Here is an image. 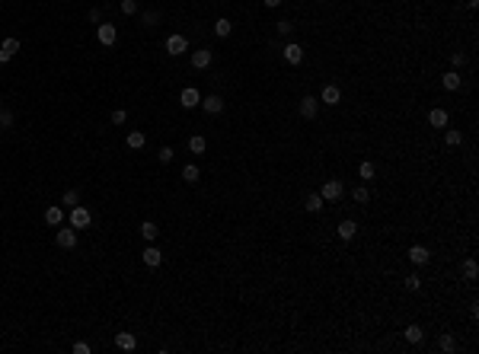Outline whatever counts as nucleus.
Returning a JSON list of instances; mask_svg holds the SVG:
<instances>
[{"mask_svg": "<svg viewBox=\"0 0 479 354\" xmlns=\"http://www.w3.org/2000/svg\"><path fill=\"white\" fill-rule=\"evenodd\" d=\"M90 221H93V217H90L87 207H80V204L70 207V227H74V230H87V227H90Z\"/></svg>", "mask_w": 479, "mask_h": 354, "instance_id": "1", "label": "nucleus"}, {"mask_svg": "<svg viewBox=\"0 0 479 354\" xmlns=\"http://www.w3.org/2000/svg\"><path fill=\"white\" fill-rule=\"evenodd\" d=\"M319 195H323V201H339V198L345 195V185H342L339 179H329L323 188H319Z\"/></svg>", "mask_w": 479, "mask_h": 354, "instance_id": "2", "label": "nucleus"}, {"mask_svg": "<svg viewBox=\"0 0 479 354\" xmlns=\"http://www.w3.org/2000/svg\"><path fill=\"white\" fill-rule=\"evenodd\" d=\"M166 51H169V54L189 51V39H185V35H169V39H166Z\"/></svg>", "mask_w": 479, "mask_h": 354, "instance_id": "3", "label": "nucleus"}, {"mask_svg": "<svg viewBox=\"0 0 479 354\" xmlns=\"http://www.w3.org/2000/svg\"><path fill=\"white\" fill-rule=\"evenodd\" d=\"M198 102H202V93H198V89H192V87H185L182 96H179V106H182V109H195Z\"/></svg>", "mask_w": 479, "mask_h": 354, "instance_id": "4", "label": "nucleus"}, {"mask_svg": "<svg viewBox=\"0 0 479 354\" xmlns=\"http://www.w3.org/2000/svg\"><path fill=\"white\" fill-rule=\"evenodd\" d=\"M281 54H284V61H288V64H300V61H304V48L294 45V42H291V45H284Z\"/></svg>", "mask_w": 479, "mask_h": 354, "instance_id": "5", "label": "nucleus"}, {"mask_svg": "<svg viewBox=\"0 0 479 354\" xmlns=\"http://www.w3.org/2000/svg\"><path fill=\"white\" fill-rule=\"evenodd\" d=\"M96 39H99L102 45H115V39H118V32H115V26H109V22H102V26L96 29Z\"/></svg>", "mask_w": 479, "mask_h": 354, "instance_id": "6", "label": "nucleus"}, {"mask_svg": "<svg viewBox=\"0 0 479 354\" xmlns=\"http://www.w3.org/2000/svg\"><path fill=\"white\" fill-rule=\"evenodd\" d=\"M198 106H205V112H208V115H221L224 112V99H221V96H205Z\"/></svg>", "mask_w": 479, "mask_h": 354, "instance_id": "7", "label": "nucleus"}, {"mask_svg": "<svg viewBox=\"0 0 479 354\" xmlns=\"http://www.w3.org/2000/svg\"><path fill=\"white\" fill-rule=\"evenodd\" d=\"M300 115H304V118H317V109H319V99H313V96H304V99H300Z\"/></svg>", "mask_w": 479, "mask_h": 354, "instance_id": "8", "label": "nucleus"}, {"mask_svg": "<svg viewBox=\"0 0 479 354\" xmlns=\"http://www.w3.org/2000/svg\"><path fill=\"white\" fill-rule=\"evenodd\" d=\"M16 51H20V39H7L3 45H0V64H7Z\"/></svg>", "mask_w": 479, "mask_h": 354, "instance_id": "9", "label": "nucleus"}, {"mask_svg": "<svg viewBox=\"0 0 479 354\" xmlns=\"http://www.w3.org/2000/svg\"><path fill=\"white\" fill-rule=\"evenodd\" d=\"M58 246L61 249H74L77 246V230L70 227V230H58Z\"/></svg>", "mask_w": 479, "mask_h": 354, "instance_id": "10", "label": "nucleus"}, {"mask_svg": "<svg viewBox=\"0 0 479 354\" xmlns=\"http://www.w3.org/2000/svg\"><path fill=\"white\" fill-rule=\"evenodd\" d=\"M115 345L122 348V351H135V348H137V338H135L131 332H118V335H115Z\"/></svg>", "mask_w": 479, "mask_h": 354, "instance_id": "11", "label": "nucleus"}, {"mask_svg": "<svg viewBox=\"0 0 479 354\" xmlns=\"http://www.w3.org/2000/svg\"><path fill=\"white\" fill-rule=\"evenodd\" d=\"M336 233H339V240H355L358 223H355V221H342V223L336 227Z\"/></svg>", "mask_w": 479, "mask_h": 354, "instance_id": "12", "label": "nucleus"}, {"mask_svg": "<svg viewBox=\"0 0 479 354\" xmlns=\"http://www.w3.org/2000/svg\"><path fill=\"white\" fill-rule=\"evenodd\" d=\"M208 64H211V51H208V48H202V51H192V67H195V70H205Z\"/></svg>", "mask_w": 479, "mask_h": 354, "instance_id": "13", "label": "nucleus"}, {"mask_svg": "<svg viewBox=\"0 0 479 354\" xmlns=\"http://www.w3.org/2000/svg\"><path fill=\"white\" fill-rule=\"evenodd\" d=\"M428 125L432 128H447V112L444 109H432V112H428Z\"/></svg>", "mask_w": 479, "mask_h": 354, "instance_id": "14", "label": "nucleus"}, {"mask_svg": "<svg viewBox=\"0 0 479 354\" xmlns=\"http://www.w3.org/2000/svg\"><path fill=\"white\" fill-rule=\"evenodd\" d=\"M428 259H432V255H428L425 246H412V249H409V262H415V265H425Z\"/></svg>", "mask_w": 479, "mask_h": 354, "instance_id": "15", "label": "nucleus"}, {"mask_svg": "<svg viewBox=\"0 0 479 354\" xmlns=\"http://www.w3.org/2000/svg\"><path fill=\"white\" fill-rule=\"evenodd\" d=\"M406 341H409V345H418V341L425 338V332H422V326H415V322H412V326H406Z\"/></svg>", "mask_w": 479, "mask_h": 354, "instance_id": "16", "label": "nucleus"}, {"mask_svg": "<svg viewBox=\"0 0 479 354\" xmlns=\"http://www.w3.org/2000/svg\"><path fill=\"white\" fill-rule=\"evenodd\" d=\"M61 221H64L61 207H48V211H45V223H48V227H61Z\"/></svg>", "mask_w": 479, "mask_h": 354, "instance_id": "17", "label": "nucleus"}, {"mask_svg": "<svg viewBox=\"0 0 479 354\" xmlns=\"http://www.w3.org/2000/svg\"><path fill=\"white\" fill-rule=\"evenodd\" d=\"M319 99H323L326 106H336V102L342 99V93H339V87H332V83H329V87H323V96H319Z\"/></svg>", "mask_w": 479, "mask_h": 354, "instance_id": "18", "label": "nucleus"}, {"mask_svg": "<svg viewBox=\"0 0 479 354\" xmlns=\"http://www.w3.org/2000/svg\"><path fill=\"white\" fill-rule=\"evenodd\" d=\"M163 262V255H160V249H154V246H147L144 249V265H150V268H157Z\"/></svg>", "mask_w": 479, "mask_h": 354, "instance_id": "19", "label": "nucleus"}, {"mask_svg": "<svg viewBox=\"0 0 479 354\" xmlns=\"http://www.w3.org/2000/svg\"><path fill=\"white\" fill-rule=\"evenodd\" d=\"M141 236H144V240H147V243H154L157 236H160V230H157V223H154V221L141 223Z\"/></svg>", "mask_w": 479, "mask_h": 354, "instance_id": "20", "label": "nucleus"}, {"mask_svg": "<svg viewBox=\"0 0 479 354\" xmlns=\"http://www.w3.org/2000/svg\"><path fill=\"white\" fill-rule=\"evenodd\" d=\"M323 195H307V211H310V214H317V211H323Z\"/></svg>", "mask_w": 479, "mask_h": 354, "instance_id": "21", "label": "nucleus"}, {"mask_svg": "<svg viewBox=\"0 0 479 354\" xmlns=\"http://www.w3.org/2000/svg\"><path fill=\"white\" fill-rule=\"evenodd\" d=\"M144 140H147V137H144V131H128V147L131 150H141Z\"/></svg>", "mask_w": 479, "mask_h": 354, "instance_id": "22", "label": "nucleus"}, {"mask_svg": "<svg viewBox=\"0 0 479 354\" xmlns=\"http://www.w3.org/2000/svg\"><path fill=\"white\" fill-rule=\"evenodd\" d=\"M444 144H447V147H460V144H463V134H460L457 128H451V131L444 134Z\"/></svg>", "mask_w": 479, "mask_h": 354, "instance_id": "23", "label": "nucleus"}, {"mask_svg": "<svg viewBox=\"0 0 479 354\" xmlns=\"http://www.w3.org/2000/svg\"><path fill=\"white\" fill-rule=\"evenodd\" d=\"M230 32H233V26H230V20H217V22H214V35H221V39H227Z\"/></svg>", "mask_w": 479, "mask_h": 354, "instance_id": "24", "label": "nucleus"}, {"mask_svg": "<svg viewBox=\"0 0 479 354\" xmlns=\"http://www.w3.org/2000/svg\"><path fill=\"white\" fill-rule=\"evenodd\" d=\"M476 274H479V265H476L473 259H466V262H463V278H466V281H476Z\"/></svg>", "mask_w": 479, "mask_h": 354, "instance_id": "25", "label": "nucleus"}, {"mask_svg": "<svg viewBox=\"0 0 479 354\" xmlns=\"http://www.w3.org/2000/svg\"><path fill=\"white\" fill-rule=\"evenodd\" d=\"M441 83H444V89H460V74H457V70H451V74H444V80H441Z\"/></svg>", "mask_w": 479, "mask_h": 354, "instance_id": "26", "label": "nucleus"}, {"mask_svg": "<svg viewBox=\"0 0 479 354\" xmlns=\"http://www.w3.org/2000/svg\"><path fill=\"white\" fill-rule=\"evenodd\" d=\"M198 176H202V173H198L195 163H189V166L182 169V179H185V182H198Z\"/></svg>", "mask_w": 479, "mask_h": 354, "instance_id": "27", "label": "nucleus"}, {"mask_svg": "<svg viewBox=\"0 0 479 354\" xmlns=\"http://www.w3.org/2000/svg\"><path fill=\"white\" fill-rule=\"evenodd\" d=\"M438 345H441V351H444V354H451V351H457V341H454V338H451V335H441V341H438Z\"/></svg>", "mask_w": 479, "mask_h": 354, "instance_id": "28", "label": "nucleus"}, {"mask_svg": "<svg viewBox=\"0 0 479 354\" xmlns=\"http://www.w3.org/2000/svg\"><path fill=\"white\" fill-rule=\"evenodd\" d=\"M189 150H192V154H205V137H202V134H195V137L189 140Z\"/></svg>", "mask_w": 479, "mask_h": 354, "instance_id": "29", "label": "nucleus"}, {"mask_svg": "<svg viewBox=\"0 0 479 354\" xmlns=\"http://www.w3.org/2000/svg\"><path fill=\"white\" fill-rule=\"evenodd\" d=\"M367 201H371V192L358 185V188H355V204H367Z\"/></svg>", "mask_w": 479, "mask_h": 354, "instance_id": "30", "label": "nucleus"}, {"mask_svg": "<svg viewBox=\"0 0 479 354\" xmlns=\"http://www.w3.org/2000/svg\"><path fill=\"white\" fill-rule=\"evenodd\" d=\"M64 204H68V207H77V204H80V195H77L74 188H70V192H64Z\"/></svg>", "mask_w": 479, "mask_h": 354, "instance_id": "31", "label": "nucleus"}, {"mask_svg": "<svg viewBox=\"0 0 479 354\" xmlns=\"http://www.w3.org/2000/svg\"><path fill=\"white\" fill-rule=\"evenodd\" d=\"M0 128H13V112L0 109Z\"/></svg>", "mask_w": 479, "mask_h": 354, "instance_id": "32", "label": "nucleus"}, {"mask_svg": "<svg viewBox=\"0 0 479 354\" xmlns=\"http://www.w3.org/2000/svg\"><path fill=\"white\" fill-rule=\"evenodd\" d=\"M157 156H160V163H169L176 156V150L173 147H160V150H157Z\"/></svg>", "mask_w": 479, "mask_h": 354, "instance_id": "33", "label": "nucleus"}, {"mask_svg": "<svg viewBox=\"0 0 479 354\" xmlns=\"http://www.w3.org/2000/svg\"><path fill=\"white\" fill-rule=\"evenodd\" d=\"M118 7H122V13H125V16L137 13V3H135V0H122V3H118Z\"/></svg>", "mask_w": 479, "mask_h": 354, "instance_id": "34", "label": "nucleus"}, {"mask_svg": "<svg viewBox=\"0 0 479 354\" xmlns=\"http://www.w3.org/2000/svg\"><path fill=\"white\" fill-rule=\"evenodd\" d=\"M125 121H128V112H125V109H115V112H112V125H125Z\"/></svg>", "mask_w": 479, "mask_h": 354, "instance_id": "35", "label": "nucleus"}, {"mask_svg": "<svg viewBox=\"0 0 479 354\" xmlns=\"http://www.w3.org/2000/svg\"><path fill=\"white\" fill-rule=\"evenodd\" d=\"M358 173H361V179H374V163H361Z\"/></svg>", "mask_w": 479, "mask_h": 354, "instance_id": "36", "label": "nucleus"}, {"mask_svg": "<svg viewBox=\"0 0 479 354\" xmlns=\"http://www.w3.org/2000/svg\"><path fill=\"white\" fill-rule=\"evenodd\" d=\"M406 288H409V290H418V288H422V278H418V274H409V278H406Z\"/></svg>", "mask_w": 479, "mask_h": 354, "instance_id": "37", "label": "nucleus"}, {"mask_svg": "<svg viewBox=\"0 0 479 354\" xmlns=\"http://www.w3.org/2000/svg\"><path fill=\"white\" fill-rule=\"evenodd\" d=\"M141 20H144V26H157V22H160V16L147 10V13H141Z\"/></svg>", "mask_w": 479, "mask_h": 354, "instance_id": "38", "label": "nucleus"}, {"mask_svg": "<svg viewBox=\"0 0 479 354\" xmlns=\"http://www.w3.org/2000/svg\"><path fill=\"white\" fill-rule=\"evenodd\" d=\"M74 351H77V354H90V351H93V348H90L87 341H77V345H74Z\"/></svg>", "mask_w": 479, "mask_h": 354, "instance_id": "39", "label": "nucleus"}, {"mask_svg": "<svg viewBox=\"0 0 479 354\" xmlns=\"http://www.w3.org/2000/svg\"><path fill=\"white\" fill-rule=\"evenodd\" d=\"M278 35H291V22H288V20L278 22Z\"/></svg>", "mask_w": 479, "mask_h": 354, "instance_id": "40", "label": "nucleus"}, {"mask_svg": "<svg viewBox=\"0 0 479 354\" xmlns=\"http://www.w3.org/2000/svg\"><path fill=\"white\" fill-rule=\"evenodd\" d=\"M451 61H454V67H463V61H466V54H463V51H457V54H451Z\"/></svg>", "mask_w": 479, "mask_h": 354, "instance_id": "41", "label": "nucleus"}, {"mask_svg": "<svg viewBox=\"0 0 479 354\" xmlns=\"http://www.w3.org/2000/svg\"><path fill=\"white\" fill-rule=\"evenodd\" d=\"M262 3H265V7H272V10H275V7H281V0H262Z\"/></svg>", "mask_w": 479, "mask_h": 354, "instance_id": "42", "label": "nucleus"}, {"mask_svg": "<svg viewBox=\"0 0 479 354\" xmlns=\"http://www.w3.org/2000/svg\"><path fill=\"white\" fill-rule=\"evenodd\" d=\"M0 109H3V106H0Z\"/></svg>", "mask_w": 479, "mask_h": 354, "instance_id": "43", "label": "nucleus"}]
</instances>
